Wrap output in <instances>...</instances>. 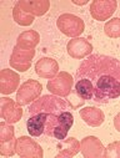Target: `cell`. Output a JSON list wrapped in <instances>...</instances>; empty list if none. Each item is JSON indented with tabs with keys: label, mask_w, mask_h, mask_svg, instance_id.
<instances>
[{
	"label": "cell",
	"mask_w": 120,
	"mask_h": 158,
	"mask_svg": "<svg viewBox=\"0 0 120 158\" xmlns=\"http://www.w3.org/2000/svg\"><path fill=\"white\" fill-rule=\"evenodd\" d=\"M0 116L10 125L16 123L23 116L21 105L7 97L0 98Z\"/></svg>",
	"instance_id": "cell-8"
},
{
	"label": "cell",
	"mask_w": 120,
	"mask_h": 158,
	"mask_svg": "<svg viewBox=\"0 0 120 158\" xmlns=\"http://www.w3.org/2000/svg\"><path fill=\"white\" fill-rule=\"evenodd\" d=\"M58 148H59V153L55 156L56 158L74 157L80 151V142L78 139H75L74 137H70L68 139L59 141Z\"/></svg>",
	"instance_id": "cell-16"
},
{
	"label": "cell",
	"mask_w": 120,
	"mask_h": 158,
	"mask_svg": "<svg viewBox=\"0 0 120 158\" xmlns=\"http://www.w3.org/2000/svg\"><path fill=\"white\" fill-rule=\"evenodd\" d=\"M104 31H105L106 36H109L111 39L120 37V18H114V19L109 20L104 25Z\"/></svg>",
	"instance_id": "cell-19"
},
{
	"label": "cell",
	"mask_w": 120,
	"mask_h": 158,
	"mask_svg": "<svg viewBox=\"0 0 120 158\" xmlns=\"http://www.w3.org/2000/svg\"><path fill=\"white\" fill-rule=\"evenodd\" d=\"M75 94L84 101L108 105L120 96V60L94 54L80 64L75 73Z\"/></svg>",
	"instance_id": "cell-1"
},
{
	"label": "cell",
	"mask_w": 120,
	"mask_h": 158,
	"mask_svg": "<svg viewBox=\"0 0 120 158\" xmlns=\"http://www.w3.org/2000/svg\"><path fill=\"white\" fill-rule=\"evenodd\" d=\"M18 4L20 5V8L24 11H26L28 14H31L34 16L44 15L50 8V2H48V0H35V2L20 0V2H18Z\"/></svg>",
	"instance_id": "cell-15"
},
{
	"label": "cell",
	"mask_w": 120,
	"mask_h": 158,
	"mask_svg": "<svg viewBox=\"0 0 120 158\" xmlns=\"http://www.w3.org/2000/svg\"><path fill=\"white\" fill-rule=\"evenodd\" d=\"M20 82V76L9 69H4L0 71V92L3 95H10L15 90H18Z\"/></svg>",
	"instance_id": "cell-12"
},
{
	"label": "cell",
	"mask_w": 120,
	"mask_h": 158,
	"mask_svg": "<svg viewBox=\"0 0 120 158\" xmlns=\"http://www.w3.org/2000/svg\"><path fill=\"white\" fill-rule=\"evenodd\" d=\"M118 3L115 0H94L90 4V14L98 21H104L110 19L115 13Z\"/></svg>",
	"instance_id": "cell-7"
},
{
	"label": "cell",
	"mask_w": 120,
	"mask_h": 158,
	"mask_svg": "<svg viewBox=\"0 0 120 158\" xmlns=\"http://www.w3.org/2000/svg\"><path fill=\"white\" fill-rule=\"evenodd\" d=\"M58 29L69 37H78L85 29V24L82 18L74 14H61L56 20Z\"/></svg>",
	"instance_id": "cell-3"
},
{
	"label": "cell",
	"mask_w": 120,
	"mask_h": 158,
	"mask_svg": "<svg viewBox=\"0 0 120 158\" xmlns=\"http://www.w3.org/2000/svg\"><path fill=\"white\" fill-rule=\"evenodd\" d=\"M42 91H43V86L39 81L28 80L23 85H20V89L16 92V102L21 106L29 105L30 102L40 97Z\"/></svg>",
	"instance_id": "cell-5"
},
{
	"label": "cell",
	"mask_w": 120,
	"mask_h": 158,
	"mask_svg": "<svg viewBox=\"0 0 120 158\" xmlns=\"http://www.w3.org/2000/svg\"><path fill=\"white\" fill-rule=\"evenodd\" d=\"M80 117L82 120L90 127H99L104 123L105 114L101 110L96 107H85L83 110H80Z\"/></svg>",
	"instance_id": "cell-14"
},
{
	"label": "cell",
	"mask_w": 120,
	"mask_h": 158,
	"mask_svg": "<svg viewBox=\"0 0 120 158\" xmlns=\"http://www.w3.org/2000/svg\"><path fill=\"white\" fill-rule=\"evenodd\" d=\"M35 55V50H24V49H20L18 46H15L13 49V54L10 56V66L18 71H26L30 69V65H31V60Z\"/></svg>",
	"instance_id": "cell-9"
},
{
	"label": "cell",
	"mask_w": 120,
	"mask_h": 158,
	"mask_svg": "<svg viewBox=\"0 0 120 158\" xmlns=\"http://www.w3.org/2000/svg\"><path fill=\"white\" fill-rule=\"evenodd\" d=\"M73 107L60 96L45 95L35 100L29 108L26 128L30 136H47L56 141L65 139L74 125Z\"/></svg>",
	"instance_id": "cell-2"
},
{
	"label": "cell",
	"mask_w": 120,
	"mask_h": 158,
	"mask_svg": "<svg viewBox=\"0 0 120 158\" xmlns=\"http://www.w3.org/2000/svg\"><path fill=\"white\" fill-rule=\"evenodd\" d=\"M66 50H68V54L73 59L82 60V59L90 55V52L93 50V45L88 41V39L75 37V39H73V40H70L68 43Z\"/></svg>",
	"instance_id": "cell-11"
},
{
	"label": "cell",
	"mask_w": 120,
	"mask_h": 158,
	"mask_svg": "<svg viewBox=\"0 0 120 158\" xmlns=\"http://www.w3.org/2000/svg\"><path fill=\"white\" fill-rule=\"evenodd\" d=\"M40 41V35L34 31L29 30L19 35L18 40H16V46L24 50H33Z\"/></svg>",
	"instance_id": "cell-17"
},
{
	"label": "cell",
	"mask_w": 120,
	"mask_h": 158,
	"mask_svg": "<svg viewBox=\"0 0 120 158\" xmlns=\"http://www.w3.org/2000/svg\"><path fill=\"white\" fill-rule=\"evenodd\" d=\"M73 85H74V78L71 77V75L65 71H61L48 82V90L53 95L66 97L70 95L73 90Z\"/></svg>",
	"instance_id": "cell-4"
},
{
	"label": "cell",
	"mask_w": 120,
	"mask_h": 158,
	"mask_svg": "<svg viewBox=\"0 0 120 158\" xmlns=\"http://www.w3.org/2000/svg\"><path fill=\"white\" fill-rule=\"evenodd\" d=\"M16 141L18 139H9V141H3L0 143V153L5 157H13L14 153L16 152Z\"/></svg>",
	"instance_id": "cell-20"
},
{
	"label": "cell",
	"mask_w": 120,
	"mask_h": 158,
	"mask_svg": "<svg viewBox=\"0 0 120 158\" xmlns=\"http://www.w3.org/2000/svg\"><path fill=\"white\" fill-rule=\"evenodd\" d=\"M16 153L21 158H42L43 149L34 139L28 136H21L16 141Z\"/></svg>",
	"instance_id": "cell-6"
},
{
	"label": "cell",
	"mask_w": 120,
	"mask_h": 158,
	"mask_svg": "<svg viewBox=\"0 0 120 158\" xmlns=\"http://www.w3.org/2000/svg\"><path fill=\"white\" fill-rule=\"evenodd\" d=\"M88 2H75L74 0V4H78V5H85Z\"/></svg>",
	"instance_id": "cell-24"
},
{
	"label": "cell",
	"mask_w": 120,
	"mask_h": 158,
	"mask_svg": "<svg viewBox=\"0 0 120 158\" xmlns=\"http://www.w3.org/2000/svg\"><path fill=\"white\" fill-rule=\"evenodd\" d=\"M14 138V127L10 123H0V142Z\"/></svg>",
	"instance_id": "cell-21"
},
{
	"label": "cell",
	"mask_w": 120,
	"mask_h": 158,
	"mask_svg": "<svg viewBox=\"0 0 120 158\" xmlns=\"http://www.w3.org/2000/svg\"><path fill=\"white\" fill-rule=\"evenodd\" d=\"M114 126L118 132H120V112L114 117Z\"/></svg>",
	"instance_id": "cell-23"
},
{
	"label": "cell",
	"mask_w": 120,
	"mask_h": 158,
	"mask_svg": "<svg viewBox=\"0 0 120 158\" xmlns=\"http://www.w3.org/2000/svg\"><path fill=\"white\" fill-rule=\"evenodd\" d=\"M13 18H14L15 23L21 25V26H29L34 23V15L24 11L18 3L15 4V6L13 9Z\"/></svg>",
	"instance_id": "cell-18"
},
{
	"label": "cell",
	"mask_w": 120,
	"mask_h": 158,
	"mask_svg": "<svg viewBox=\"0 0 120 158\" xmlns=\"http://www.w3.org/2000/svg\"><path fill=\"white\" fill-rule=\"evenodd\" d=\"M106 157L110 158H120V141L114 142L106 147Z\"/></svg>",
	"instance_id": "cell-22"
},
{
	"label": "cell",
	"mask_w": 120,
	"mask_h": 158,
	"mask_svg": "<svg viewBox=\"0 0 120 158\" xmlns=\"http://www.w3.org/2000/svg\"><path fill=\"white\" fill-rule=\"evenodd\" d=\"M59 65L51 57H42L35 64V72L43 78H54L58 75Z\"/></svg>",
	"instance_id": "cell-13"
},
{
	"label": "cell",
	"mask_w": 120,
	"mask_h": 158,
	"mask_svg": "<svg viewBox=\"0 0 120 158\" xmlns=\"http://www.w3.org/2000/svg\"><path fill=\"white\" fill-rule=\"evenodd\" d=\"M80 151L85 158L106 157V149L104 148L101 142L94 136H88L80 141Z\"/></svg>",
	"instance_id": "cell-10"
}]
</instances>
